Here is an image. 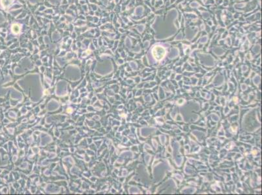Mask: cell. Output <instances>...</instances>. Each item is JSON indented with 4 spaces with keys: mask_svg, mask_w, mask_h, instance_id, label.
Instances as JSON below:
<instances>
[{
    "mask_svg": "<svg viewBox=\"0 0 262 195\" xmlns=\"http://www.w3.org/2000/svg\"><path fill=\"white\" fill-rule=\"evenodd\" d=\"M152 54L153 57L156 61H160L163 59L166 55L165 49L162 46H155L153 49Z\"/></svg>",
    "mask_w": 262,
    "mask_h": 195,
    "instance_id": "cell-1",
    "label": "cell"
},
{
    "mask_svg": "<svg viewBox=\"0 0 262 195\" xmlns=\"http://www.w3.org/2000/svg\"><path fill=\"white\" fill-rule=\"evenodd\" d=\"M12 31L14 34H18L20 31V26L18 24H13Z\"/></svg>",
    "mask_w": 262,
    "mask_h": 195,
    "instance_id": "cell-2",
    "label": "cell"
}]
</instances>
